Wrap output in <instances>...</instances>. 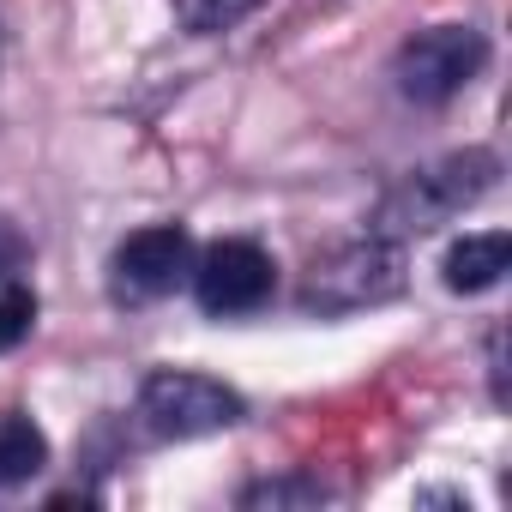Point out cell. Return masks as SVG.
I'll return each mask as SVG.
<instances>
[{
    "label": "cell",
    "instance_id": "11",
    "mask_svg": "<svg viewBox=\"0 0 512 512\" xmlns=\"http://www.w3.org/2000/svg\"><path fill=\"white\" fill-rule=\"evenodd\" d=\"M25 260H31V241H25L7 217H0V284H13V278L25 272Z\"/></svg>",
    "mask_w": 512,
    "mask_h": 512
},
{
    "label": "cell",
    "instance_id": "12",
    "mask_svg": "<svg viewBox=\"0 0 512 512\" xmlns=\"http://www.w3.org/2000/svg\"><path fill=\"white\" fill-rule=\"evenodd\" d=\"M241 7H247V0H193V7H187V25H193V31H223Z\"/></svg>",
    "mask_w": 512,
    "mask_h": 512
},
{
    "label": "cell",
    "instance_id": "6",
    "mask_svg": "<svg viewBox=\"0 0 512 512\" xmlns=\"http://www.w3.org/2000/svg\"><path fill=\"white\" fill-rule=\"evenodd\" d=\"M193 272V235L181 223H151L115 247V296L157 302Z\"/></svg>",
    "mask_w": 512,
    "mask_h": 512
},
{
    "label": "cell",
    "instance_id": "8",
    "mask_svg": "<svg viewBox=\"0 0 512 512\" xmlns=\"http://www.w3.org/2000/svg\"><path fill=\"white\" fill-rule=\"evenodd\" d=\"M338 488L320 482L314 470H284V476H260V482H247L235 494V506L247 512H314V506H332Z\"/></svg>",
    "mask_w": 512,
    "mask_h": 512
},
{
    "label": "cell",
    "instance_id": "9",
    "mask_svg": "<svg viewBox=\"0 0 512 512\" xmlns=\"http://www.w3.org/2000/svg\"><path fill=\"white\" fill-rule=\"evenodd\" d=\"M43 464H49V434L31 416L7 410L0 416V488H25L31 476H43Z\"/></svg>",
    "mask_w": 512,
    "mask_h": 512
},
{
    "label": "cell",
    "instance_id": "3",
    "mask_svg": "<svg viewBox=\"0 0 512 512\" xmlns=\"http://www.w3.org/2000/svg\"><path fill=\"white\" fill-rule=\"evenodd\" d=\"M247 416L241 392L211 380V374H193V368H157L145 374L139 386V422L157 434V440H199V434H223Z\"/></svg>",
    "mask_w": 512,
    "mask_h": 512
},
{
    "label": "cell",
    "instance_id": "13",
    "mask_svg": "<svg viewBox=\"0 0 512 512\" xmlns=\"http://www.w3.org/2000/svg\"><path fill=\"white\" fill-rule=\"evenodd\" d=\"M0 61H7V19H0Z\"/></svg>",
    "mask_w": 512,
    "mask_h": 512
},
{
    "label": "cell",
    "instance_id": "7",
    "mask_svg": "<svg viewBox=\"0 0 512 512\" xmlns=\"http://www.w3.org/2000/svg\"><path fill=\"white\" fill-rule=\"evenodd\" d=\"M506 272H512V235H506V229L464 235V241L446 247V260H440V278H446V290H458V296H482V290H494Z\"/></svg>",
    "mask_w": 512,
    "mask_h": 512
},
{
    "label": "cell",
    "instance_id": "2",
    "mask_svg": "<svg viewBox=\"0 0 512 512\" xmlns=\"http://www.w3.org/2000/svg\"><path fill=\"white\" fill-rule=\"evenodd\" d=\"M398 290H404V253H398V241L362 235V241H344V247L320 253V260L308 266V278H302V290H296V302H302V314L332 320V314L380 308Z\"/></svg>",
    "mask_w": 512,
    "mask_h": 512
},
{
    "label": "cell",
    "instance_id": "5",
    "mask_svg": "<svg viewBox=\"0 0 512 512\" xmlns=\"http://www.w3.org/2000/svg\"><path fill=\"white\" fill-rule=\"evenodd\" d=\"M193 302L217 320L229 314H253V308H266L272 284H278V266H272V253L260 241H211L199 260H193Z\"/></svg>",
    "mask_w": 512,
    "mask_h": 512
},
{
    "label": "cell",
    "instance_id": "1",
    "mask_svg": "<svg viewBox=\"0 0 512 512\" xmlns=\"http://www.w3.org/2000/svg\"><path fill=\"white\" fill-rule=\"evenodd\" d=\"M500 181V157L482 151V145H464V151H446L410 175H398L374 217H368V235H386V241H410V235H434L440 223L464 217L488 187Z\"/></svg>",
    "mask_w": 512,
    "mask_h": 512
},
{
    "label": "cell",
    "instance_id": "4",
    "mask_svg": "<svg viewBox=\"0 0 512 512\" xmlns=\"http://www.w3.org/2000/svg\"><path fill=\"white\" fill-rule=\"evenodd\" d=\"M488 67V37L476 25H434V31H416L398 61H392V85L404 103L416 109H440L452 103L476 73Z\"/></svg>",
    "mask_w": 512,
    "mask_h": 512
},
{
    "label": "cell",
    "instance_id": "10",
    "mask_svg": "<svg viewBox=\"0 0 512 512\" xmlns=\"http://www.w3.org/2000/svg\"><path fill=\"white\" fill-rule=\"evenodd\" d=\"M31 326H37V296H31L19 278L0 284V356L19 350V344L31 338Z\"/></svg>",
    "mask_w": 512,
    "mask_h": 512
}]
</instances>
